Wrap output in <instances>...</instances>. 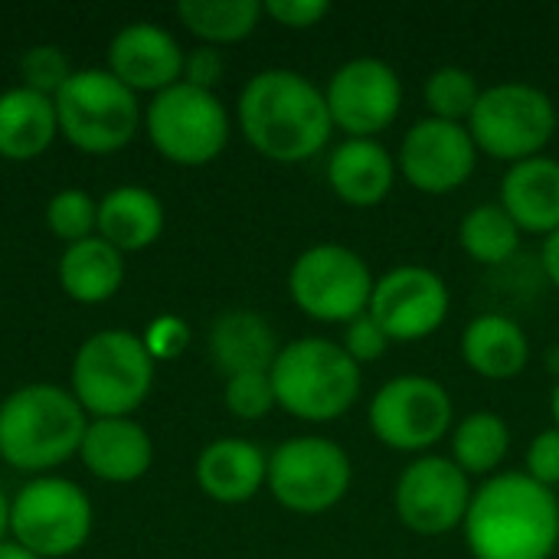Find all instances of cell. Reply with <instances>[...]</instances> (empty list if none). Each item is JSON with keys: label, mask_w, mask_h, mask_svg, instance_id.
<instances>
[{"label": "cell", "mask_w": 559, "mask_h": 559, "mask_svg": "<svg viewBox=\"0 0 559 559\" xmlns=\"http://www.w3.org/2000/svg\"><path fill=\"white\" fill-rule=\"evenodd\" d=\"M239 131L272 164H305L334 134L324 92L295 69L255 72L236 102Z\"/></svg>", "instance_id": "6da1fadb"}, {"label": "cell", "mask_w": 559, "mask_h": 559, "mask_svg": "<svg viewBox=\"0 0 559 559\" xmlns=\"http://www.w3.org/2000/svg\"><path fill=\"white\" fill-rule=\"evenodd\" d=\"M475 559H550L559 547V501L527 472L485 478L465 514Z\"/></svg>", "instance_id": "7a4b0ae2"}, {"label": "cell", "mask_w": 559, "mask_h": 559, "mask_svg": "<svg viewBox=\"0 0 559 559\" xmlns=\"http://www.w3.org/2000/svg\"><path fill=\"white\" fill-rule=\"evenodd\" d=\"M88 416L56 383H26L0 403V462L33 478L79 455Z\"/></svg>", "instance_id": "3957f363"}, {"label": "cell", "mask_w": 559, "mask_h": 559, "mask_svg": "<svg viewBox=\"0 0 559 559\" xmlns=\"http://www.w3.org/2000/svg\"><path fill=\"white\" fill-rule=\"evenodd\" d=\"M154 357L141 334L105 328L82 341L69 370V393L88 419L134 416L154 390Z\"/></svg>", "instance_id": "277c9868"}, {"label": "cell", "mask_w": 559, "mask_h": 559, "mask_svg": "<svg viewBox=\"0 0 559 559\" xmlns=\"http://www.w3.org/2000/svg\"><path fill=\"white\" fill-rule=\"evenodd\" d=\"M275 403L301 423H337L360 396V367L337 341L301 337L278 350L272 370Z\"/></svg>", "instance_id": "5b68a950"}, {"label": "cell", "mask_w": 559, "mask_h": 559, "mask_svg": "<svg viewBox=\"0 0 559 559\" xmlns=\"http://www.w3.org/2000/svg\"><path fill=\"white\" fill-rule=\"evenodd\" d=\"M52 102L59 138L82 154H115L128 147L144 121L138 95L108 69L95 66L75 69Z\"/></svg>", "instance_id": "8992f818"}, {"label": "cell", "mask_w": 559, "mask_h": 559, "mask_svg": "<svg viewBox=\"0 0 559 559\" xmlns=\"http://www.w3.org/2000/svg\"><path fill=\"white\" fill-rule=\"evenodd\" d=\"M557 128L559 115L554 98L527 82H501L481 88V98L468 118V134L478 154L504 160L508 167L540 157Z\"/></svg>", "instance_id": "52a82bcc"}, {"label": "cell", "mask_w": 559, "mask_h": 559, "mask_svg": "<svg viewBox=\"0 0 559 559\" xmlns=\"http://www.w3.org/2000/svg\"><path fill=\"white\" fill-rule=\"evenodd\" d=\"M95 511L88 495L59 475L29 478L10 498V540L39 559L79 554L92 537Z\"/></svg>", "instance_id": "ba28073f"}, {"label": "cell", "mask_w": 559, "mask_h": 559, "mask_svg": "<svg viewBox=\"0 0 559 559\" xmlns=\"http://www.w3.org/2000/svg\"><path fill=\"white\" fill-rule=\"evenodd\" d=\"M144 131L164 160L177 167H206L229 144V111L216 92L177 82L151 98Z\"/></svg>", "instance_id": "9c48e42d"}, {"label": "cell", "mask_w": 559, "mask_h": 559, "mask_svg": "<svg viewBox=\"0 0 559 559\" xmlns=\"http://www.w3.org/2000/svg\"><path fill=\"white\" fill-rule=\"evenodd\" d=\"M373 285L364 255L337 242L305 249L288 269V295L295 308L321 324H350L367 314Z\"/></svg>", "instance_id": "30bf717a"}, {"label": "cell", "mask_w": 559, "mask_h": 559, "mask_svg": "<svg viewBox=\"0 0 559 559\" xmlns=\"http://www.w3.org/2000/svg\"><path fill=\"white\" fill-rule=\"evenodd\" d=\"M354 481L350 455L324 436L285 439L269 455V491L292 514H324L337 508Z\"/></svg>", "instance_id": "8fae6325"}, {"label": "cell", "mask_w": 559, "mask_h": 559, "mask_svg": "<svg viewBox=\"0 0 559 559\" xmlns=\"http://www.w3.org/2000/svg\"><path fill=\"white\" fill-rule=\"evenodd\" d=\"M452 396L432 377H396L370 400V429L393 452L423 455L452 432Z\"/></svg>", "instance_id": "7c38bea8"}, {"label": "cell", "mask_w": 559, "mask_h": 559, "mask_svg": "<svg viewBox=\"0 0 559 559\" xmlns=\"http://www.w3.org/2000/svg\"><path fill=\"white\" fill-rule=\"evenodd\" d=\"M468 475L445 455H419L396 481L393 508L406 531L419 537H445L465 524L472 504Z\"/></svg>", "instance_id": "4fadbf2b"}, {"label": "cell", "mask_w": 559, "mask_h": 559, "mask_svg": "<svg viewBox=\"0 0 559 559\" xmlns=\"http://www.w3.org/2000/svg\"><path fill=\"white\" fill-rule=\"evenodd\" d=\"M452 308L449 285L426 265H400L377 278L367 314L383 328L390 344H416L436 334Z\"/></svg>", "instance_id": "5bb4252c"}, {"label": "cell", "mask_w": 559, "mask_h": 559, "mask_svg": "<svg viewBox=\"0 0 559 559\" xmlns=\"http://www.w3.org/2000/svg\"><path fill=\"white\" fill-rule=\"evenodd\" d=\"M324 98L337 131L347 138H377L403 108V82L390 62L360 56L328 79Z\"/></svg>", "instance_id": "9a60e30c"}, {"label": "cell", "mask_w": 559, "mask_h": 559, "mask_svg": "<svg viewBox=\"0 0 559 559\" xmlns=\"http://www.w3.org/2000/svg\"><path fill=\"white\" fill-rule=\"evenodd\" d=\"M478 164V147L468 134V124L423 118L416 121L400 144L396 167L403 180L429 197L455 193L468 183Z\"/></svg>", "instance_id": "2e32d148"}, {"label": "cell", "mask_w": 559, "mask_h": 559, "mask_svg": "<svg viewBox=\"0 0 559 559\" xmlns=\"http://www.w3.org/2000/svg\"><path fill=\"white\" fill-rule=\"evenodd\" d=\"M183 56L187 49L177 43L170 29L138 20L111 36L105 69L118 82H124L134 95L138 92L160 95L183 79Z\"/></svg>", "instance_id": "e0dca14e"}, {"label": "cell", "mask_w": 559, "mask_h": 559, "mask_svg": "<svg viewBox=\"0 0 559 559\" xmlns=\"http://www.w3.org/2000/svg\"><path fill=\"white\" fill-rule=\"evenodd\" d=\"M79 459L88 475L108 485H134L154 465V442L141 423L124 419H88Z\"/></svg>", "instance_id": "ac0fdd59"}, {"label": "cell", "mask_w": 559, "mask_h": 559, "mask_svg": "<svg viewBox=\"0 0 559 559\" xmlns=\"http://www.w3.org/2000/svg\"><path fill=\"white\" fill-rule=\"evenodd\" d=\"M200 491L216 504H246L269 481V455L239 436L210 442L193 465Z\"/></svg>", "instance_id": "d6986e66"}, {"label": "cell", "mask_w": 559, "mask_h": 559, "mask_svg": "<svg viewBox=\"0 0 559 559\" xmlns=\"http://www.w3.org/2000/svg\"><path fill=\"white\" fill-rule=\"evenodd\" d=\"M396 157L377 138H347L328 157V183L337 200L357 210L383 203L396 183Z\"/></svg>", "instance_id": "ffe728a7"}, {"label": "cell", "mask_w": 559, "mask_h": 559, "mask_svg": "<svg viewBox=\"0 0 559 559\" xmlns=\"http://www.w3.org/2000/svg\"><path fill=\"white\" fill-rule=\"evenodd\" d=\"M508 216L521 226V233L550 236L559 229V160L531 157L511 164L501 177V200Z\"/></svg>", "instance_id": "44dd1931"}, {"label": "cell", "mask_w": 559, "mask_h": 559, "mask_svg": "<svg viewBox=\"0 0 559 559\" xmlns=\"http://www.w3.org/2000/svg\"><path fill=\"white\" fill-rule=\"evenodd\" d=\"M278 350L272 324L255 311H226L210 328V357L226 380L239 373H269Z\"/></svg>", "instance_id": "7402d4cb"}, {"label": "cell", "mask_w": 559, "mask_h": 559, "mask_svg": "<svg viewBox=\"0 0 559 559\" xmlns=\"http://www.w3.org/2000/svg\"><path fill=\"white\" fill-rule=\"evenodd\" d=\"M59 138L56 102L26 85L0 92V157L26 164L43 157Z\"/></svg>", "instance_id": "603a6c76"}, {"label": "cell", "mask_w": 559, "mask_h": 559, "mask_svg": "<svg viewBox=\"0 0 559 559\" xmlns=\"http://www.w3.org/2000/svg\"><path fill=\"white\" fill-rule=\"evenodd\" d=\"M164 233V203L147 187H115L98 200V236L121 255L151 249Z\"/></svg>", "instance_id": "cb8c5ba5"}, {"label": "cell", "mask_w": 559, "mask_h": 559, "mask_svg": "<svg viewBox=\"0 0 559 559\" xmlns=\"http://www.w3.org/2000/svg\"><path fill=\"white\" fill-rule=\"evenodd\" d=\"M462 357L485 380H514L531 364V341L508 314H481L462 334Z\"/></svg>", "instance_id": "d4e9b609"}, {"label": "cell", "mask_w": 559, "mask_h": 559, "mask_svg": "<svg viewBox=\"0 0 559 559\" xmlns=\"http://www.w3.org/2000/svg\"><path fill=\"white\" fill-rule=\"evenodd\" d=\"M59 285L79 305H102L124 285V255L102 236L72 242L59 259Z\"/></svg>", "instance_id": "484cf974"}, {"label": "cell", "mask_w": 559, "mask_h": 559, "mask_svg": "<svg viewBox=\"0 0 559 559\" xmlns=\"http://www.w3.org/2000/svg\"><path fill=\"white\" fill-rule=\"evenodd\" d=\"M265 10L259 0H180L177 20L203 46H233L252 36Z\"/></svg>", "instance_id": "4316f807"}, {"label": "cell", "mask_w": 559, "mask_h": 559, "mask_svg": "<svg viewBox=\"0 0 559 559\" xmlns=\"http://www.w3.org/2000/svg\"><path fill=\"white\" fill-rule=\"evenodd\" d=\"M511 452V429L508 423L491 413V409H478L472 416H465L459 426H452V462L472 478H495L498 468L504 465Z\"/></svg>", "instance_id": "83f0119b"}, {"label": "cell", "mask_w": 559, "mask_h": 559, "mask_svg": "<svg viewBox=\"0 0 559 559\" xmlns=\"http://www.w3.org/2000/svg\"><path fill=\"white\" fill-rule=\"evenodd\" d=\"M521 226L508 216L501 203H481L465 213L459 226V242L465 255H472L481 265H501L518 255L521 249Z\"/></svg>", "instance_id": "f1b7e54d"}, {"label": "cell", "mask_w": 559, "mask_h": 559, "mask_svg": "<svg viewBox=\"0 0 559 559\" xmlns=\"http://www.w3.org/2000/svg\"><path fill=\"white\" fill-rule=\"evenodd\" d=\"M423 98H426L429 118L468 124V118L481 98V85H478L475 72H468L462 66H442L426 79Z\"/></svg>", "instance_id": "f546056e"}, {"label": "cell", "mask_w": 559, "mask_h": 559, "mask_svg": "<svg viewBox=\"0 0 559 559\" xmlns=\"http://www.w3.org/2000/svg\"><path fill=\"white\" fill-rule=\"evenodd\" d=\"M46 226L56 239L66 246L98 236V200H92L85 190H59L46 203Z\"/></svg>", "instance_id": "4dcf8cb0"}, {"label": "cell", "mask_w": 559, "mask_h": 559, "mask_svg": "<svg viewBox=\"0 0 559 559\" xmlns=\"http://www.w3.org/2000/svg\"><path fill=\"white\" fill-rule=\"evenodd\" d=\"M72 72L75 69H72L69 56L52 43H36L20 56V79H23L20 85L33 88L39 95H49V98L59 95V88L69 82Z\"/></svg>", "instance_id": "1f68e13d"}, {"label": "cell", "mask_w": 559, "mask_h": 559, "mask_svg": "<svg viewBox=\"0 0 559 559\" xmlns=\"http://www.w3.org/2000/svg\"><path fill=\"white\" fill-rule=\"evenodd\" d=\"M223 403H226V409L236 419H246V423L265 419L278 406L269 373H239V377H229L226 380V390H223Z\"/></svg>", "instance_id": "d6a6232c"}, {"label": "cell", "mask_w": 559, "mask_h": 559, "mask_svg": "<svg viewBox=\"0 0 559 559\" xmlns=\"http://www.w3.org/2000/svg\"><path fill=\"white\" fill-rule=\"evenodd\" d=\"M147 354L154 357V364L160 360H174L190 347V324L177 314H160L147 324V331L141 334Z\"/></svg>", "instance_id": "836d02e7"}, {"label": "cell", "mask_w": 559, "mask_h": 559, "mask_svg": "<svg viewBox=\"0 0 559 559\" xmlns=\"http://www.w3.org/2000/svg\"><path fill=\"white\" fill-rule=\"evenodd\" d=\"M341 347L347 350V357L360 367V364H373L386 354L390 347V337L383 334V328L370 318V314H360L354 318L350 324H344V341Z\"/></svg>", "instance_id": "e575fe53"}, {"label": "cell", "mask_w": 559, "mask_h": 559, "mask_svg": "<svg viewBox=\"0 0 559 559\" xmlns=\"http://www.w3.org/2000/svg\"><path fill=\"white\" fill-rule=\"evenodd\" d=\"M262 10L278 26L311 29V26H318L331 13V3H324V0H269V3H262Z\"/></svg>", "instance_id": "d590c367"}, {"label": "cell", "mask_w": 559, "mask_h": 559, "mask_svg": "<svg viewBox=\"0 0 559 559\" xmlns=\"http://www.w3.org/2000/svg\"><path fill=\"white\" fill-rule=\"evenodd\" d=\"M527 475L544 485V488H559V429L540 432L531 449H527Z\"/></svg>", "instance_id": "8d00e7d4"}, {"label": "cell", "mask_w": 559, "mask_h": 559, "mask_svg": "<svg viewBox=\"0 0 559 559\" xmlns=\"http://www.w3.org/2000/svg\"><path fill=\"white\" fill-rule=\"evenodd\" d=\"M223 72H226L223 52H219L216 46H203V43H200L197 49H190V52L183 56V79H180V82L213 92L216 82L223 79Z\"/></svg>", "instance_id": "74e56055"}, {"label": "cell", "mask_w": 559, "mask_h": 559, "mask_svg": "<svg viewBox=\"0 0 559 559\" xmlns=\"http://www.w3.org/2000/svg\"><path fill=\"white\" fill-rule=\"evenodd\" d=\"M540 262H544V272H547V278H550V282H554V285L559 288V229L557 233H550V236L544 239Z\"/></svg>", "instance_id": "f35d334b"}, {"label": "cell", "mask_w": 559, "mask_h": 559, "mask_svg": "<svg viewBox=\"0 0 559 559\" xmlns=\"http://www.w3.org/2000/svg\"><path fill=\"white\" fill-rule=\"evenodd\" d=\"M0 559H39V557H33L29 550H23L20 544H13V540H3L0 544Z\"/></svg>", "instance_id": "ab89813d"}, {"label": "cell", "mask_w": 559, "mask_h": 559, "mask_svg": "<svg viewBox=\"0 0 559 559\" xmlns=\"http://www.w3.org/2000/svg\"><path fill=\"white\" fill-rule=\"evenodd\" d=\"M7 534H10V498L0 488V544L7 540Z\"/></svg>", "instance_id": "60d3db41"}, {"label": "cell", "mask_w": 559, "mask_h": 559, "mask_svg": "<svg viewBox=\"0 0 559 559\" xmlns=\"http://www.w3.org/2000/svg\"><path fill=\"white\" fill-rule=\"evenodd\" d=\"M550 416H554V429H559V383L550 393Z\"/></svg>", "instance_id": "b9f144b4"}]
</instances>
